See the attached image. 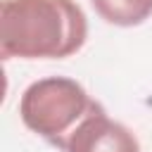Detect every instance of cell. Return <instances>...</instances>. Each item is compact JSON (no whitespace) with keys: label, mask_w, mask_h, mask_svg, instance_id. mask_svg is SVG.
<instances>
[{"label":"cell","mask_w":152,"mask_h":152,"mask_svg":"<svg viewBox=\"0 0 152 152\" xmlns=\"http://www.w3.org/2000/svg\"><path fill=\"white\" fill-rule=\"evenodd\" d=\"M97 104L100 102L93 100L76 78L45 76L24 88L19 119L31 133L62 150L66 138Z\"/></svg>","instance_id":"obj_2"},{"label":"cell","mask_w":152,"mask_h":152,"mask_svg":"<svg viewBox=\"0 0 152 152\" xmlns=\"http://www.w3.org/2000/svg\"><path fill=\"white\" fill-rule=\"evenodd\" d=\"M88 40V17L76 0H2L0 55L5 59H64Z\"/></svg>","instance_id":"obj_1"},{"label":"cell","mask_w":152,"mask_h":152,"mask_svg":"<svg viewBox=\"0 0 152 152\" xmlns=\"http://www.w3.org/2000/svg\"><path fill=\"white\" fill-rule=\"evenodd\" d=\"M62 152H140L135 133L97 104L66 138Z\"/></svg>","instance_id":"obj_3"},{"label":"cell","mask_w":152,"mask_h":152,"mask_svg":"<svg viewBox=\"0 0 152 152\" xmlns=\"http://www.w3.org/2000/svg\"><path fill=\"white\" fill-rule=\"evenodd\" d=\"M95 14L121 28H133L152 17V0H90Z\"/></svg>","instance_id":"obj_4"}]
</instances>
